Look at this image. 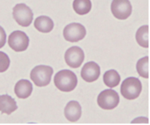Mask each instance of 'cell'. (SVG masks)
Segmentation results:
<instances>
[{"label":"cell","mask_w":150,"mask_h":125,"mask_svg":"<svg viewBox=\"0 0 150 125\" xmlns=\"http://www.w3.org/2000/svg\"><path fill=\"white\" fill-rule=\"evenodd\" d=\"M73 7L77 14L83 16L90 12L92 9V2L90 0H74Z\"/></svg>","instance_id":"9a60e30c"},{"label":"cell","mask_w":150,"mask_h":125,"mask_svg":"<svg viewBox=\"0 0 150 125\" xmlns=\"http://www.w3.org/2000/svg\"><path fill=\"white\" fill-rule=\"evenodd\" d=\"M10 59L4 52L0 51V73H4L10 66Z\"/></svg>","instance_id":"d6986e66"},{"label":"cell","mask_w":150,"mask_h":125,"mask_svg":"<svg viewBox=\"0 0 150 125\" xmlns=\"http://www.w3.org/2000/svg\"><path fill=\"white\" fill-rule=\"evenodd\" d=\"M86 29L83 25L78 23H73L64 27L63 35L64 39L70 42H77L85 37Z\"/></svg>","instance_id":"8992f818"},{"label":"cell","mask_w":150,"mask_h":125,"mask_svg":"<svg viewBox=\"0 0 150 125\" xmlns=\"http://www.w3.org/2000/svg\"><path fill=\"white\" fill-rule=\"evenodd\" d=\"M136 69L139 76L144 78H149V57L145 56L138 61Z\"/></svg>","instance_id":"ac0fdd59"},{"label":"cell","mask_w":150,"mask_h":125,"mask_svg":"<svg viewBox=\"0 0 150 125\" xmlns=\"http://www.w3.org/2000/svg\"><path fill=\"white\" fill-rule=\"evenodd\" d=\"M35 27L37 30L42 33H48L54 29V22L48 16H42L38 17L35 20Z\"/></svg>","instance_id":"5bb4252c"},{"label":"cell","mask_w":150,"mask_h":125,"mask_svg":"<svg viewBox=\"0 0 150 125\" xmlns=\"http://www.w3.org/2000/svg\"><path fill=\"white\" fill-rule=\"evenodd\" d=\"M18 108L16 102L7 95H0V112L10 115Z\"/></svg>","instance_id":"4fadbf2b"},{"label":"cell","mask_w":150,"mask_h":125,"mask_svg":"<svg viewBox=\"0 0 150 125\" xmlns=\"http://www.w3.org/2000/svg\"><path fill=\"white\" fill-rule=\"evenodd\" d=\"M85 56L83 50L78 46H73L67 50L64 54V60L69 67L78 68L84 60Z\"/></svg>","instance_id":"9c48e42d"},{"label":"cell","mask_w":150,"mask_h":125,"mask_svg":"<svg viewBox=\"0 0 150 125\" xmlns=\"http://www.w3.org/2000/svg\"><path fill=\"white\" fill-rule=\"evenodd\" d=\"M136 38L140 46L147 48L149 47V26H143L139 28L136 32Z\"/></svg>","instance_id":"e0dca14e"},{"label":"cell","mask_w":150,"mask_h":125,"mask_svg":"<svg viewBox=\"0 0 150 125\" xmlns=\"http://www.w3.org/2000/svg\"><path fill=\"white\" fill-rule=\"evenodd\" d=\"M54 70L49 66L39 65L31 71L30 78L33 83L39 87L48 86L51 82Z\"/></svg>","instance_id":"3957f363"},{"label":"cell","mask_w":150,"mask_h":125,"mask_svg":"<svg viewBox=\"0 0 150 125\" xmlns=\"http://www.w3.org/2000/svg\"><path fill=\"white\" fill-rule=\"evenodd\" d=\"M121 94L125 99L132 100L139 97L142 90V84L139 78H128L121 85Z\"/></svg>","instance_id":"7a4b0ae2"},{"label":"cell","mask_w":150,"mask_h":125,"mask_svg":"<svg viewBox=\"0 0 150 125\" xmlns=\"http://www.w3.org/2000/svg\"><path fill=\"white\" fill-rule=\"evenodd\" d=\"M120 80L121 78L120 74L114 70L105 72L103 76L104 83L110 88H114L118 86L120 83Z\"/></svg>","instance_id":"2e32d148"},{"label":"cell","mask_w":150,"mask_h":125,"mask_svg":"<svg viewBox=\"0 0 150 125\" xmlns=\"http://www.w3.org/2000/svg\"><path fill=\"white\" fill-rule=\"evenodd\" d=\"M13 16L17 23L21 26H30L33 20L32 10L25 4H18L13 7Z\"/></svg>","instance_id":"277c9868"},{"label":"cell","mask_w":150,"mask_h":125,"mask_svg":"<svg viewBox=\"0 0 150 125\" xmlns=\"http://www.w3.org/2000/svg\"><path fill=\"white\" fill-rule=\"evenodd\" d=\"M78 83V79L73 72L63 70L58 72L54 77V84L59 90L69 92L74 90Z\"/></svg>","instance_id":"6da1fadb"},{"label":"cell","mask_w":150,"mask_h":125,"mask_svg":"<svg viewBox=\"0 0 150 125\" xmlns=\"http://www.w3.org/2000/svg\"><path fill=\"white\" fill-rule=\"evenodd\" d=\"M6 43V33L4 29L0 26V48H2Z\"/></svg>","instance_id":"ffe728a7"},{"label":"cell","mask_w":150,"mask_h":125,"mask_svg":"<svg viewBox=\"0 0 150 125\" xmlns=\"http://www.w3.org/2000/svg\"><path fill=\"white\" fill-rule=\"evenodd\" d=\"M33 87L32 84L28 80H21L17 82L15 86V93L20 99L28 98L32 94Z\"/></svg>","instance_id":"7c38bea8"},{"label":"cell","mask_w":150,"mask_h":125,"mask_svg":"<svg viewBox=\"0 0 150 125\" xmlns=\"http://www.w3.org/2000/svg\"><path fill=\"white\" fill-rule=\"evenodd\" d=\"M120 102L118 93L112 89H106L101 92L98 97V104L104 110H112Z\"/></svg>","instance_id":"5b68a950"},{"label":"cell","mask_w":150,"mask_h":125,"mask_svg":"<svg viewBox=\"0 0 150 125\" xmlns=\"http://www.w3.org/2000/svg\"><path fill=\"white\" fill-rule=\"evenodd\" d=\"M29 39L26 33L21 31H15L12 32L8 37V45L13 51L21 52L27 49Z\"/></svg>","instance_id":"52a82bcc"},{"label":"cell","mask_w":150,"mask_h":125,"mask_svg":"<svg viewBox=\"0 0 150 125\" xmlns=\"http://www.w3.org/2000/svg\"><path fill=\"white\" fill-rule=\"evenodd\" d=\"M64 116L68 121L76 122L81 117V107L76 101H70L64 108Z\"/></svg>","instance_id":"8fae6325"},{"label":"cell","mask_w":150,"mask_h":125,"mask_svg":"<svg viewBox=\"0 0 150 125\" xmlns=\"http://www.w3.org/2000/svg\"><path fill=\"white\" fill-rule=\"evenodd\" d=\"M111 12L116 18L125 20L132 13V5L129 0H113Z\"/></svg>","instance_id":"ba28073f"},{"label":"cell","mask_w":150,"mask_h":125,"mask_svg":"<svg viewBox=\"0 0 150 125\" xmlns=\"http://www.w3.org/2000/svg\"><path fill=\"white\" fill-rule=\"evenodd\" d=\"M100 75V68L97 63L89 61L84 64L81 72V78L88 83H92L98 79Z\"/></svg>","instance_id":"30bf717a"}]
</instances>
